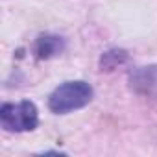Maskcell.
Wrapping results in <instances>:
<instances>
[{
  "label": "cell",
  "mask_w": 157,
  "mask_h": 157,
  "mask_svg": "<svg viewBox=\"0 0 157 157\" xmlns=\"http://www.w3.org/2000/svg\"><path fill=\"white\" fill-rule=\"evenodd\" d=\"M93 87L87 82H65L48 98V107L52 113L65 115L85 107L93 100Z\"/></svg>",
  "instance_id": "cell-1"
},
{
  "label": "cell",
  "mask_w": 157,
  "mask_h": 157,
  "mask_svg": "<svg viewBox=\"0 0 157 157\" xmlns=\"http://www.w3.org/2000/svg\"><path fill=\"white\" fill-rule=\"evenodd\" d=\"M37 107L28 100H22L19 104H4L0 107V124L6 131H32L37 128Z\"/></svg>",
  "instance_id": "cell-2"
},
{
  "label": "cell",
  "mask_w": 157,
  "mask_h": 157,
  "mask_svg": "<svg viewBox=\"0 0 157 157\" xmlns=\"http://www.w3.org/2000/svg\"><path fill=\"white\" fill-rule=\"evenodd\" d=\"M61 50L59 37H41L37 41V56L39 57H50Z\"/></svg>",
  "instance_id": "cell-4"
},
{
  "label": "cell",
  "mask_w": 157,
  "mask_h": 157,
  "mask_svg": "<svg viewBox=\"0 0 157 157\" xmlns=\"http://www.w3.org/2000/svg\"><path fill=\"white\" fill-rule=\"evenodd\" d=\"M131 87L139 93L157 96V67H144L131 74Z\"/></svg>",
  "instance_id": "cell-3"
}]
</instances>
